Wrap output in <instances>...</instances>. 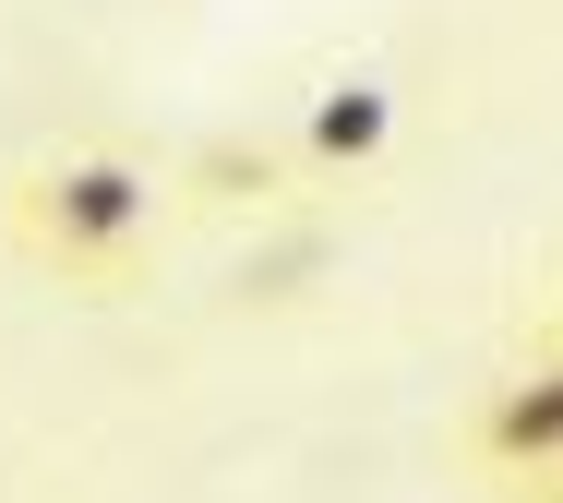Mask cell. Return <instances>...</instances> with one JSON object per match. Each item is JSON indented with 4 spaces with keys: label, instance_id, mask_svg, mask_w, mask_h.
<instances>
[{
    "label": "cell",
    "instance_id": "obj_1",
    "mask_svg": "<svg viewBox=\"0 0 563 503\" xmlns=\"http://www.w3.org/2000/svg\"><path fill=\"white\" fill-rule=\"evenodd\" d=\"M12 241L36 252L48 276H85V288H120L144 241H156V180L132 156H60V168H24L12 180Z\"/></svg>",
    "mask_w": 563,
    "mask_h": 503
},
{
    "label": "cell",
    "instance_id": "obj_2",
    "mask_svg": "<svg viewBox=\"0 0 563 503\" xmlns=\"http://www.w3.org/2000/svg\"><path fill=\"white\" fill-rule=\"evenodd\" d=\"M479 456H492L504 480H540V468H563V360L516 372L492 407H479Z\"/></svg>",
    "mask_w": 563,
    "mask_h": 503
},
{
    "label": "cell",
    "instance_id": "obj_3",
    "mask_svg": "<svg viewBox=\"0 0 563 503\" xmlns=\"http://www.w3.org/2000/svg\"><path fill=\"white\" fill-rule=\"evenodd\" d=\"M384 132H396V97H384V85H324V109H312V156H324V168L384 156Z\"/></svg>",
    "mask_w": 563,
    "mask_h": 503
}]
</instances>
